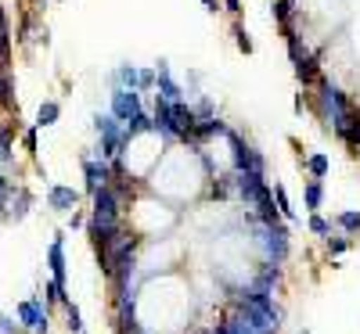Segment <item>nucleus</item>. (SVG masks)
Segmentation results:
<instances>
[{"label":"nucleus","mask_w":360,"mask_h":334,"mask_svg":"<svg viewBox=\"0 0 360 334\" xmlns=\"http://www.w3.org/2000/svg\"><path fill=\"white\" fill-rule=\"evenodd\" d=\"M346 248H349V237H335V241L328 237V252H332V255H342Z\"/></svg>","instance_id":"obj_21"},{"label":"nucleus","mask_w":360,"mask_h":334,"mask_svg":"<svg viewBox=\"0 0 360 334\" xmlns=\"http://www.w3.org/2000/svg\"><path fill=\"white\" fill-rule=\"evenodd\" d=\"M58 119H62V105H58V101H44L37 108V126H54Z\"/></svg>","instance_id":"obj_12"},{"label":"nucleus","mask_w":360,"mask_h":334,"mask_svg":"<svg viewBox=\"0 0 360 334\" xmlns=\"http://www.w3.org/2000/svg\"><path fill=\"white\" fill-rule=\"evenodd\" d=\"M86 220H83V212H72V216H69V230H76V227H83Z\"/></svg>","instance_id":"obj_26"},{"label":"nucleus","mask_w":360,"mask_h":334,"mask_svg":"<svg viewBox=\"0 0 360 334\" xmlns=\"http://www.w3.org/2000/svg\"><path fill=\"white\" fill-rule=\"evenodd\" d=\"M44 295H47V302H54V306H65V302H69L65 284H58V281H51V284L44 288Z\"/></svg>","instance_id":"obj_16"},{"label":"nucleus","mask_w":360,"mask_h":334,"mask_svg":"<svg viewBox=\"0 0 360 334\" xmlns=\"http://www.w3.org/2000/svg\"><path fill=\"white\" fill-rule=\"evenodd\" d=\"M15 316H18V327H29V330H37V334H47V306H44L40 298L18 302Z\"/></svg>","instance_id":"obj_4"},{"label":"nucleus","mask_w":360,"mask_h":334,"mask_svg":"<svg viewBox=\"0 0 360 334\" xmlns=\"http://www.w3.org/2000/svg\"><path fill=\"white\" fill-rule=\"evenodd\" d=\"M224 4H227L231 15H242V0H224Z\"/></svg>","instance_id":"obj_27"},{"label":"nucleus","mask_w":360,"mask_h":334,"mask_svg":"<svg viewBox=\"0 0 360 334\" xmlns=\"http://www.w3.org/2000/svg\"><path fill=\"white\" fill-rule=\"evenodd\" d=\"M270 201H278V216H285V220H295V208H292V201H288V191H285L281 184H274V191H270Z\"/></svg>","instance_id":"obj_13"},{"label":"nucleus","mask_w":360,"mask_h":334,"mask_svg":"<svg viewBox=\"0 0 360 334\" xmlns=\"http://www.w3.org/2000/svg\"><path fill=\"white\" fill-rule=\"evenodd\" d=\"M47 205H51L54 212H76V205H79V194H76L72 187L51 184V187H47Z\"/></svg>","instance_id":"obj_8"},{"label":"nucleus","mask_w":360,"mask_h":334,"mask_svg":"<svg viewBox=\"0 0 360 334\" xmlns=\"http://www.w3.org/2000/svg\"><path fill=\"white\" fill-rule=\"evenodd\" d=\"M29 205H33V194H29L25 187H18L15 194H11V205H8V220H25V212H29Z\"/></svg>","instance_id":"obj_10"},{"label":"nucleus","mask_w":360,"mask_h":334,"mask_svg":"<svg viewBox=\"0 0 360 334\" xmlns=\"http://www.w3.org/2000/svg\"><path fill=\"white\" fill-rule=\"evenodd\" d=\"M335 227L346 230V234H360V212H353V208L339 212V216H335Z\"/></svg>","instance_id":"obj_15"},{"label":"nucleus","mask_w":360,"mask_h":334,"mask_svg":"<svg viewBox=\"0 0 360 334\" xmlns=\"http://www.w3.org/2000/svg\"><path fill=\"white\" fill-rule=\"evenodd\" d=\"M234 44H238V51H245V54H252V40H249V33L242 25H234Z\"/></svg>","instance_id":"obj_19"},{"label":"nucleus","mask_w":360,"mask_h":334,"mask_svg":"<svg viewBox=\"0 0 360 334\" xmlns=\"http://www.w3.org/2000/svg\"><path fill=\"white\" fill-rule=\"evenodd\" d=\"M310 230L324 237V234H332V223H328L324 216H317V212H314V216H310Z\"/></svg>","instance_id":"obj_20"},{"label":"nucleus","mask_w":360,"mask_h":334,"mask_svg":"<svg viewBox=\"0 0 360 334\" xmlns=\"http://www.w3.org/2000/svg\"><path fill=\"white\" fill-rule=\"evenodd\" d=\"M303 198H307V208L310 212L321 208V201H324V184H321V180H310V184L303 187Z\"/></svg>","instance_id":"obj_14"},{"label":"nucleus","mask_w":360,"mask_h":334,"mask_svg":"<svg viewBox=\"0 0 360 334\" xmlns=\"http://www.w3.org/2000/svg\"><path fill=\"white\" fill-rule=\"evenodd\" d=\"M22 140H25V151H29V155H37V130H25Z\"/></svg>","instance_id":"obj_24"},{"label":"nucleus","mask_w":360,"mask_h":334,"mask_svg":"<svg viewBox=\"0 0 360 334\" xmlns=\"http://www.w3.org/2000/svg\"><path fill=\"white\" fill-rule=\"evenodd\" d=\"M144 108H141V94H137V90H112V119H115V123L119 126H127L130 123V119L134 115H141Z\"/></svg>","instance_id":"obj_3"},{"label":"nucleus","mask_w":360,"mask_h":334,"mask_svg":"<svg viewBox=\"0 0 360 334\" xmlns=\"http://www.w3.org/2000/svg\"><path fill=\"white\" fill-rule=\"evenodd\" d=\"M83 176H86V191L98 194L101 187H108L112 169H108V162H101V159H83Z\"/></svg>","instance_id":"obj_7"},{"label":"nucleus","mask_w":360,"mask_h":334,"mask_svg":"<svg viewBox=\"0 0 360 334\" xmlns=\"http://www.w3.org/2000/svg\"><path fill=\"white\" fill-rule=\"evenodd\" d=\"M112 90H137L141 94V69L137 65H119L112 76H108Z\"/></svg>","instance_id":"obj_9"},{"label":"nucleus","mask_w":360,"mask_h":334,"mask_svg":"<svg viewBox=\"0 0 360 334\" xmlns=\"http://www.w3.org/2000/svg\"><path fill=\"white\" fill-rule=\"evenodd\" d=\"M94 130H98V137H101V144H98V159H101V162L123 159V147H127V133H123V126H119L112 115H94Z\"/></svg>","instance_id":"obj_1"},{"label":"nucleus","mask_w":360,"mask_h":334,"mask_svg":"<svg viewBox=\"0 0 360 334\" xmlns=\"http://www.w3.org/2000/svg\"><path fill=\"white\" fill-rule=\"evenodd\" d=\"M202 4H205V11H217V8H220V0H202Z\"/></svg>","instance_id":"obj_28"},{"label":"nucleus","mask_w":360,"mask_h":334,"mask_svg":"<svg viewBox=\"0 0 360 334\" xmlns=\"http://www.w3.org/2000/svg\"><path fill=\"white\" fill-rule=\"evenodd\" d=\"M47 269H51V281L65 284V234H54L51 248H47Z\"/></svg>","instance_id":"obj_6"},{"label":"nucleus","mask_w":360,"mask_h":334,"mask_svg":"<svg viewBox=\"0 0 360 334\" xmlns=\"http://www.w3.org/2000/svg\"><path fill=\"white\" fill-rule=\"evenodd\" d=\"M292 8H295L292 0H274V18L281 22V29H292V25H288V18H292Z\"/></svg>","instance_id":"obj_17"},{"label":"nucleus","mask_w":360,"mask_h":334,"mask_svg":"<svg viewBox=\"0 0 360 334\" xmlns=\"http://www.w3.org/2000/svg\"><path fill=\"white\" fill-rule=\"evenodd\" d=\"M303 169H307L314 180H324V176H328V169H332V162H328L324 151H314V155H307V159H303Z\"/></svg>","instance_id":"obj_11"},{"label":"nucleus","mask_w":360,"mask_h":334,"mask_svg":"<svg viewBox=\"0 0 360 334\" xmlns=\"http://www.w3.org/2000/svg\"><path fill=\"white\" fill-rule=\"evenodd\" d=\"M11 101V79H8V72H0V105H8Z\"/></svg>","instance_id":"obj_22"},{"label":"nucleus","mask_w":360,"mask_h":334,"mask_svg":"<svg viewBox=\"0 0 360 334\" xmlns=\"http://www.w3.org/2000/svg\"><path fill=\"white\" fill-rule=\"evenodd\" d=\"M148 86H155V72L152 69H141V90H148Z\"/></svg>","instance_id":"obj_25"},{"label":"nucleus","mask_w":360,"mask_h":334,"mask_svg":"<svg viewBox=\"0 0 360 334\" xmlns=\"http://www.w3.org/2000/svg\"><path fill=\"white\" fill-rule=\"evenodd\" d=\"M65 320H69V330H72V334H83V316H79V306L65 302Z\"/></svg>","instance_id":"obj_18"},{"label":"nucleus","mask_w":360,"mask_h":334,"mask_svg":"<svg viewBox=\"0 0 360 334\" xmlns=\"http://www.w3.org/2000/svg\"><path fill=\"white\" fill-rule=\"evenodd\" d=\"M155 90H159V101H166V105H176V101H184V86H180L173 76H169V62H159V69H155Z\"/></svg>","instance_id":"obj_5"},{"label":"nucleus","mask_w":360,"mask_h":334,"mask_svg":"<svg viewBox=\"0 0 360 334\" xmlns=\"http://www.w3.org/2000/svg\"><path fill=\"white\" fill-rule=\"evenodd\" d=\"M22 327H18V320H11V316H4L0 313V334H18Z\"/></svg>","instance_id":"obj_23"},{"label":"nucleus","mask_w":360,"mask_h":334,"mask_svg":"<svg viewBox=\"0 0 360 334\" xmlns=\"http://www.w3.org/2000/svg\"><path fill=\"white\" fill-rule=\"evenodd\" d=\"M256 248L263 252V262L266 266H281L288 259V230L281 223L274 227H256Z\"/></svg>","instance_id":"obj_2"}]
</instances>
